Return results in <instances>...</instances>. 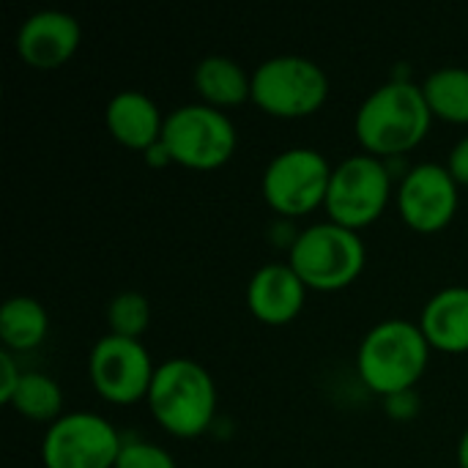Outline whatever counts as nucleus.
Instances as JSON below:
<instances>
[{"instance_id":"5701e85b","label":"nucleus","mask_w":468,"mask_h":468,"mask_svg":"<svg viewBox=\"0 0 468 468\" xmlns=\"http://www.w3.org/2000/svg\"><path fill=\"white\" fill-rule=\"evenodd\" d=\"M447 170L452 173V178H455L458 184H468V134L466 137H461V140L455 143V148L450 151V165H447Z\"/></svg>"},{"instance_id":"f3484780","label":"nucleus","mask_w":468,"mask_h":468,"mask_svg":"<svg viewBox=\"0 0 468 468\" xmlns=\"http://www.w3.org/2000/svg\"><path fill=\"white\" fill-rule=\"evenodd\" d=\"M49 329L47 310L33 296H11L0 310V337L8 348H36Z\"/></svg>"},{"instance_id":"1a4fd4ad","label":"nucleus","mask_w":468,"mask_h":468,"mask_svg":"<svg viewBox=\"0 0 468 468\" xmlns=\"http://www.w3.org/2000/svg\"><path fill=\"white\" fill-rule=\"evenodd\" d=\"M123 441L110 420L90 411L58 417L41 444L47 468H115Z\"/></svg>"},{"instance_id":"aec40b11","label":"nucleus","mask_w":468,"mask_h":468,"mask_svg":"<svg viewBox=\"0 0 468 468\" xmlns=\"http://www.w3.org/2000/svg\"><path fill=\"white\" fill-rule=\"evenodd\" d=\"M107 324H110L112 335L140 340V335L151 324V304H148V299L143 293H137V291L115 293L110 299V304H107Z\"/></svg>"},{"instance_id":"f03ea898","label":"nucleus","mask_w":468,"mask_h":468,"mask_svg":"<svg viewBox=\"0 0 468 468\" xmlns=\"http://www.w3.org/2000/svg\"><path fill=\"white\" fill-rule=\"evenodd\" d=\"M428 354L431 343L422 326L406 318H389L365 335L356 351V367L370 389L395 398L420 381L428 367Z\"/></svg>"},{"instance_id":"7ed1b4c3","label":"nucleus","mask_w":468,"mask_h":468,"mask_svg":"<svg viewBox=\"0 0 468 468\" xmlns=\"http://www.w3.org/2000/svg\"><path fill=\"white\" fill-rule=\"evenodd\" d=\"M145 400L159 425L184 439L200 436L217 411L214 378L203 365L184 356L167 359L156 367Z\"/></svg>"},{"instance_id":"412c9836","label":"nucleus","mask_w":468,"mask_h":468,"mask_svg":"<svg viewBox=\"0 0 468 468\" xmlns=\"http://www.w3.org/2000/svg\"><path fill=\"white\" fill-rule=\"evenodd\" d=\"M115 468H176V461L167 450L148 441H123Z\"/></svg>"},{"instance_id":"ddd939ff","label":"nucleus","mask_w":468,"mask_h":468,"mask_svg":"<svg viewBox=\"0 0 468 468\" xmlns=\"http://www.w3.org/2000/svg\"><path fill=\"white\" fill-rule=\"evenodd\" d=\"M307 285L291 263H266L247 282V304L263 324H288L304 304Z\"/></svg>"},{"instance_id":"4be33fe9","label":"nucleus","mask_w":468,"mask_h":468,"mask_svg":"<svg viewBox=\"0 0 468 468\" xmlns=\"http://www.w3.org/2000/svg\"><path fill=\"white\" fill-rule=\"evenodd\" d=\"M0 376H3L0 378V400L11 403V398H14V392H16V387L22 381V373H19L16 362H14V356L8 351H0Z\"/></svg>"},{"instance_id":"6e6552de","label":"nucleus","mask_w":468,"mask_h":468,"mask_svg":"<svg viewBox=\"0 0 468 468\" xmlns=\"http://www.w3.org/2000/svg\"><path fill=\"white\" fill-rule=\"evenodd\" d=\"M332 170L326 156L315 148H288L277 154L263 170V197L266 203L285 214L299 217L326 203Z\"/></svg>"},{"instance_id":"4468645a","label":"nucleus","mask_w":468,"mask_h":468,"mask_svg":"<svg viewBox=\"0 0 468 468\" xmlns=\"http://www.w3.org/2000/svg\"><path fill=\"white\" fill-rule=\"evenodd\" d=\"M104 121L110 134L129 145V148H140L148 151L162 140V129H165V118L156 107V101L134 88L118 90L104 110Z\"/></svg>"},{"instance_id":"39448f33","label":"nucleus","mask_w":468,"mask_h":468,"mask_svg":"<svg viewBox=\"0 0 468 468\" xmlns=\"http://www.w3.org/2000/svg\"><path fill=\"white\" fill-rule=\"evenodd\" d=\"M326 71L304 55H274L252 71V101L271 115H310L326 101Z\"/></svg>"},{"instance_id":"9b49d317","label":"nucleus","mask_w":468,"mask_h":468,"mask_svg":"<svg viewBox=\"0 0 468 468\" xmlns=\"http://www.w3.org/2000/svg\"><path fill=\"white\" fill-rule=\"evenodd\" d=\"M398 208L409 228L420 233L441 230L458 208V181L444 165L422 162L403 176Z\"/></svg>"},{"instance_id":"f8f14e48","label":"nucleus","mask_w":468,"mask_h":468,"mask_svg":"<svg viewBox=\"0 0 468 468\" xmlns=\"http://www.w3.org/2000/svg\"><path fill=\"white\" fill-rule=\"evenodd\" d=\"M80 36V22L69 11L41 8L19 25L16 49L22 60L36 69H58L74 55Z\"/></svg>"},{"instance_id":"f257e3e1","label":"nucleus","mask_w":468,"mask_h":468,"mask_svg":"<svg viewBox=\"0 0 468 468\" xmlns=\"http://www.w3.org/2000/svg\"><path fill=\"white\" fill-rule=\"evenodd\" d=\"M431 118L433 112L422 85L409 80H389L359 104L354 129L367 154L389 156L414 148L428 134Z\"/></svg>"},{"instance_id":"423d86ee","label":"nucleus","mask_w":468,"mask_h":468,"mask_svg":"<svg viewBox=\"0 0 468 468\" xmlns=\"http://www.w3.org/2000/svg\"><path fill=\"white\" fill-rule=\"evenodd\" d=\"M159 143L170 162L211 170L230 159L236 148V126L219 107L184 104L165 118Z\"/></svg>"},{"instance_id":"9d476101","label":"nucleus","mask_w":468,"mask_h":468,"mask_svg":"<svg viewBox=\"0 0 468 468\" xmlns=\"http://www.w3.org/2000/svg\"><path fill=\"white\" fill-rule=\"evenodd\" d=\"M88 373L104 400L123 406L148 398L156 367L140 340L107 332L88 356Z\"/></svg>"},{"instance_id":"2eb2a0df","label":"nucleus","mask_w":468,"mask_h":468,"mask_svg":"<svg viewBox=\"0 0 468 468\" xmlns=\"http://www.w3.org/2000/svg\"><path fill=\"white\" fill-rule=\"evenodd\" d=\"M420 326L431 346L461 354L468 351V285H447L422 307Z\"/></svg>"},{"instance_id":"0eeeda50","label":"nucleus","mask_w":468,"mask_h":468,"mask_svg":"<svg viewBox=\"0 0 468 468\" xmlns=\"http://www.w3.org/2000/svg\"><path fill=\"white\" fill-rule=\"evenodd\" d=\"M389 189L392 178L387 165L373 154H356L332 170L324 206L332 222L359 230L381 217L389 200Z\"/></svg>"},{"instance_id":"6ab92c4d","label":"nucleus","mask_w":468,"mask_h":468,"mask_svg":"<svg viewBox=\"0 0 468 468\" xmlns=\"http://www.w3.org/2000/svg\"><path fill=\"white\" fill-rule=\"evenodd\" d=\"M11 406L33 422H55L63 409V392L55 378L44 373H22V381L11 398Z\"/></svg>"},{"instance_id":"a211bd4d","label":"nucleus","mask_w":468,"mask_h":468,"mask_svg":"<svg viewBox=\"0 0 468 468\" xmlns=\"http://www.w3.org/2000/svg\"><path fill=\"white\" fill-rule=\"evenodd\" d=\"M422 93L433 115L468 123V69L466 66H441L428 74Z\"/></svg>"},{"instance_id":"20e7f679","label":"nucleus","mask_w":468,"mask_h":468,"mask_svg":"<svg viewBox=\"0 0 468 468\" xmlns=\"http://www.w3.org/2000/svg\"><path fill=\"white\" fill-rule=\"evenodd\" d=\"M291 269L307 288L340 291L351 285L365 266V244L356 230L337 222H315L291 244Z\"/></svg>"},{"instance_id":"dca6fc26","label":"nucleus","mask_w":468,"mask_h":468,"mask_svg":"<svg viewBox=\"0 0 468 468\" xmlns=\"http://www.w3.org/2000/svg\"><path fill=\"white\" fill-rule=\"evenodd\" d=\"M195 85L211 107H233L252 99V74L228 55H208L195 66Z\"/></svg>"},{"instance_id":"b1692460","label":"nucleus","mask_w":468,"mask_h":468,"mask_svg":"<svg viewBox=\"0 0 468 468\" xmlns=\"http://www.w3.org/2000/svg\"><path fill=\"white\" fill-rule=\"evenodd\" d=\"M458 463H461V468H468V428L458 441Z\"/></svg>"}]
</instances>
